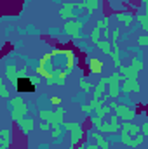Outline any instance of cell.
Masks as SVG:
<instances>
[{
    "mask_svg": "<svg viewBox=\"0 0 148 149\" xmlns=\"http://www.w3.org/2000/svg\"><path fill=\"white\" fill-rule=\"evenodd\" d=\"M14 83H16V88L19 92L26 94V92H33L35 90V83H38V78L37 80H30L28 76H18Z\"/></svg>",
    "mask_w": 148,
    "mask_h": 149,
    "instance_id": "1",
    "label": "cell"
},
{
    "mask_svg": "<svg viewBox=\"0 0 148 149\" xmlns=\"http://www.w3.org/2000/svg\"><path fill=\"white\" fill-rule=\"evenodd\" d=\"M65 128L70 132V135H72V144L77 146L78 144V141L82 139V135H84V130H82V127L78 125V123H65Z\"/></svg>",
    "mask_w": 148,
    "mask_h": 149,
    "instance_id": "2",
    "label": "cell"
},
{
    "mask_svg": "<svg viewBox=\"0 0 148 149\" xmlns=\"http://www.w3.org/2000/svg\"><path fill=\"white\" fill-rule=\"evenodd\" d=\"M106 85H110V90H108V95L110 97H118V81H120V73H113L111 76L105 78Z\"/></svg>",
    "mask_w": 148,
    "mask_h": 149,
    "instance_id": "3",
    "label": "cell"
},
{
    "mask_svg": "<svg viewBox=\"0 0 148 149\" xmlns=\"http://www.w3.org/2000/svg\"><path fill=\"white\" fill-rule=\"evenodd\" d=\"M113 108L117 109V114H115V116H117V118L120 116V118H122V120H125V121H131V120L136 116V111H134V109H131V108H127V106H117V104H115Z\"/></svg>",
    "mask_w": 148,
    "mask_h": 149,
    "instance_id": "4",
    "label": "cell"
},
{
    "mask_svg": "<svg viewBox=\"0 0 148 149\" xmlns=\"http://www.w3.org/2000/svg\"><path fill=\"white\" fill-rule=\"evenodd\" d=\"M28 113V104H19V106H12V120L18 123L25 118V114Z\"/></svg>",
    "mask_w": 148,
    "mask_h": 149,
    "instance_id": "5",
    "label": "cell"
},
{
    "mask_svg": "<svg viewBox=\"0 0 148 149\" xmlns=\"http://www.w3.org/2000/svg\"><path fill=\"white\" fill-rule=\"evenodd\" d=\"M124 80V85H122V90L124 92H138L140 90V83L136 78H122Z\"/></svg>",
    "mask_w": 148,
    "mask_h": 149,
    "instance_id": "6",
    "label": "cell"
},
{
    "mask_svg": "<svg viewBox=\"0 0 148 149\" xmlns=\"http://www.w3.org/2000/svg\"><path fill=\"white\" fill-rule=\"evenodd\" d=\"M18 125H19V128L23 130V134H30L32 130H33V127H35V121L33 120H30V118H23L21 121H18Z\"/></svg>",
    "mask_w": 148,
    "mask_h": 149,
    "instance_id": "7",
    "label": "cell"
},
{
    "mask_svg": "<svg viewBox=\"0 0 148 149\" xmlns=\"http://www.w3.org/2000/svg\"><path fill=\"white\" fill-rule=\"evenodd\" d=\"M78 30H80V23H78L77 19H72L70 23H66V24H65V31H66L68 35H77V33H78Z\"/></svg>",
    "mask_w": 148,
    "mask_h": 149,
    "instance_id": "8",
    "label": "cell"
},
{
    "mask_svg": "<svg viewBox=\"0 0 148 149\" xmlns=\"http://www.w3.org/2000/svg\"><path fill=\"white\" fill-rule=\"evenodd\" d=\"M117 17H118V23H122L125 26H131L134 21V16L131 12H120V14H117Z\"/></svg>",
    "mask_w": 148,
    "mask_h": 149,
    "instance_id": "9",
    "label": "cell"
},
{
    "mask_svg": "<svg viewBox=\"0 0 148 149\" xmlns=\"http://www.w3.org/2000/svg\"><path fill=\"white\" fill-rule=\"evenodd\" d=\"M63 116H65V109H56V111H52L51 114V123L52 125H61L63 123Z\"/></svg>",
    "mask_w": 148,
    "mask_h": 149,
    "instance_id": "10",
    "label": "cell"
},
{
    "mask_svg": "<svg viewBox=\"0 0 148 149\" xmlns=\"http://www.w3.org/2000/svg\"><path fill=\"white\" fill-rule=\"evenodd\" d=\"M84 3V7L89 10V12H96L99 7H101V0H85V2H82Z\"/></svg>",
    "mask_w": 148,
    "mask_h": 149,
    "instance_id": "11",
    "label": "cell"
},
{
    "mask_svg": "<svg viewBox=\"0 0 148 149\" xmlns=\"http://www.w3.org/2000/svg\"><path fill=\"white\" fill-rule=\"evenodd\" d=\"M120 130H124V132H127V134H132V135H136L138 132H140V127L136 125V123H131V121H125L124 125H122V128Z\"/></svg>",
    "mask_w": 148,
    "mask_h": 149,
    "instance_id": "12",
    "label": "cell"
},
{
    "mask_svg": "<svg viewBox=\"0 0 148 149\" xmlns=\"http://www.w3.org/2000/svg\"><path fill=\"white\" fill-rule=\"evenodd\" d=\"M59 14H61V17H65V19H68V17H75V14H73V3H66V5L59 10Z\"/></svg>",
    "mask_w": 148,
    "mask_h": 149,
    "instance_id": "13",
    "label": "cell"
},
{
    "mask_svg": "<svg viewBox=\"0 0 148 149\" xmlns=\"http://www.w3.org/2000/svg\"><path fill=\"white\" fill-rule=\"evenodd\" d=\"M89 68H91V71H92V73H99V71L103 70V64H101V61H99V59L92 57V59H89Z\"/></svg>",
    "mask_w": 148,
    "mask_h": 149,
    "instance_id": "14",
    "label": "cell"
},
{
    "mask_svg": "<svg viewBox=\"0 0 148 149\" xmlns=\"http://www.w3.org/2000/svg\"><path fill=\"white\" fill-rule=\"evenodd\" d=\"M5 74H7L9 81H16V78H18V68H16L14 64H9V66L5 68Z\"/></svg>",
    "mask_w": 148,
    "mask_h": 149,
    "instance_id": "15",
    "label": "cell"
},
{
    "mask_svg": "<svg viewBox=\"0 0 148 149\" xmlns=\"http://www.w3.org/2000/svg\"><path fill=\"white\" fill-rule=\"evenodd\" d=\"M96 45H98L105 54H110V52H111V43L108 42V40H98V42H96Z\"/></svg>",
    "mask_w": 148,
    "mask_h": 149,
    "instance_id": "16",
    "label": "cell"
},
{
    "mask_svg": "<svg viewBox=\"0 0 148 149\" xmlns=\"http://www.w3.org/2000/svg\"><path fill=\"white\" fill-rule=\"evenodd\" d=\"M105 85H106V81H105V78H101L99 83H98L96 88H94V99H99V95H101L103 90H105Z\"/></svg>",
    "mask_w": 148,
    "mask_h": 149,
    "instance_id": "17",
    "label": "cell"
},
{
    "mask_svg": "<svg viewBox=\"0 0 148 149\" xmlns=\"http://www.w3.org/2000/svg\"><path fill=\"white\" fill-rule=\"evenodd\" d=\"M96 109H98L96 116H98V118H103L105 114H108V113H110L111 106H99V108H96Z\"/></svg>",
    "mask_w": 148,
    "mask_h": 149,
    "instance_id": "18",
    "label": "cell"
},
{
    "mask_svg": "<svg viewBox=\"0 0 148 149\" xmlns=\"http://www.w3.org/2000/svg\"><path fill=\"white\" fill-rule=\"evenodd\" d=\"M51 114H52V111H47V109H42V111L38 113V116L44 121H47V123H51Z\"/></svg>",
    "mask_w": 148,
    "mask_h": 149,
    "instance_id": "19",
    "label": "cell"
},
{
    "mask_svg": "<svg viewBox=\"0 0 148 149\" xmlns=\"http://www.w3.org/2000/svg\"><path fill=\"white\" fill-rule=\"evenodd\" d=\"M138 21L141 23V28H143V31H148V23H147V14H143V16H140L138 17Z\"/></svg>",
    "mask_w": 148,
    "mask_h": 149,
    "instance_id": "20",
    "label": "cell"
},
{
    "mask_svg": "<svg viewBox=\"0 0 148 149\" xmlns=\"http://www.w3.org/2000/svg\"><path fill=\"white\" fill-rule=\"evenodd\" d=\"M80 87H82V90H84V92H89V90L92 88V85H91L87 80H80Z\"/></svg>",
    "mask_w": 148,
    "mask_h": 149,
    "instance_id": "21",
    "label": "cell"
},
{
    "mask_svg": "<svg viewBox=\"0 0 148 149\" xmlns=\"http://www.w3.org/2000/svg\"><path fill=\"white\" fill-rule=\"evenodd\" d=\"M0 95L2 97H9V90L5 88V85L2 83V80H0Z\"/></svg>",
    "mask_w": 148,
    "mask_h": 149,
    "instance_id": "22",
    "label": "cell"
},
{
    "mask_svg": "<svg viewBox=\"0 0 148 149\" xmlns=\"http://www.w3.org/2000/svg\"><path fill=\"white\" fill-rule=\"evenodd\" d=\"M61 135V128H59V125H54V130H52V137L54 139H58Z\"/></svg>",
    "mask_w": 148,
    "mask_h": 149,
    "instance_id": "23",
    "label": "cell"
},
{
    "mask_svg": "<svg viewBox=\"0 0 148 149\" xmlns=\"http://www.w3.org/2000/svg\"><path fill=\"white\" fill-rule=\"evenodd\" d=\"M118 33H120L118 30H113V31H111V43H117V40H118Z\"/></svg>",
    "mask_w": 148,
    "mask_h": 149,
    "instance_id": "24",
    "label": "cell"
},
{
    "mask_svg": "<svg viewBox=\"0 0 148 149\" xmlns=\"http://www.w3.org/2000/svg\"><path fill=\"white\" fill-rule=\"evenodd\" d=\"M138 43H140V45H147V43H148V37H147V35L140 37V38H138Z\"/></svg>",
    "mask_w": 148,
    "mask_h": 149,
    "instance_id": "25",
    "label": "cell"
},
{
    "mask_svg": "<svg viewBox=\"0 0 148 149\" xmlns=\"http://www.w3.org/2000/svg\"><path fill=\"white\" fill-rule=\"evenodd\" d=\"M49 128H51V123H47V121H44V123L40 125V130H42V132H47Z\"/></svg>",
    "mask_w": 148,
    "mask_h": 149,
    "instance_id": "26",
    "label": "cell"
},
{
    "mask_svg": "<svg viewBox=\"0 0 148 149\" xmlns=\"http://www.w3.org/2000/svg\"><path fill=\"white\" fill-rule=\"evenodd\" d=\"M51 102H52L54 106H59V102H61V99H59L58 95H54V97H51Z\"/></svg>",
    "mask_w": 148,
    "mask_h": 149,
    "instance_id": "27",
    "label": "cell"
},
{
    "mask_svg": "<svg viewBox=\"0 0 148 149\" xmlns=\"http://www.w3.org/2000/svg\"><path fill=\"white\" fill-rule=\"evenodd\" d=\"M141 132H143V134H148V123H143V125H141Z\"/></svg>",
    "mask_w": 148,
    "mask_h": 149,
    "instance_id": "28",
    "label": "cell"
},
{
    "mask_svg": "<svg viewBox=\"0 0 148 149\" xmlns=\"http://www.w3.org/2000/svg\"><path fill=\"white\" fill-rule=\"evenodd\" d=\"M87 149H101L98 144H87Z\"/></svg>",
    "mask_w": 148,
    "mask_h": 149,
    "instance_id": "29",
    "label": "cell"
},
{
    "mask_svg": "<svg viewBox=\"0 0 148 149\" xmlns=\"http://www.w3.org/2000/svg\"><path fill=\"white\" fill-rule=\"evenodd\" d=\"M143 2H145V3H147V2H148V0H143Z\"/></svg>",
    "mask_w": 148,
    "mask_h": 149,
    "instance_id": "30",
    "label": "cell"
}]
</instances>
